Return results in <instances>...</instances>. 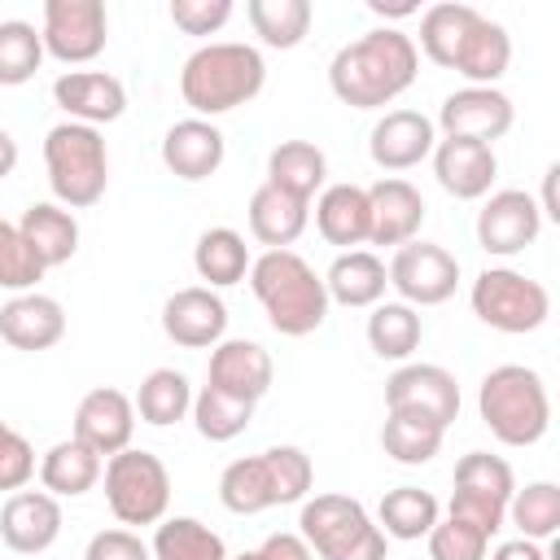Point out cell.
Returning <instances> with one entry per match:
<instances>
[{
	"label": "cell",
	"mask_w": 560,
	"mask_h": 560,
	"mask_svg": "<svg viewBox=\"0 0 560 560\" xmlns=\"http://www.w3.org/2000/svg\"><path fill=\"white\" fill-rule=\"evenodd\" d=\"M416 70H420L416 39L394 26H376L332 52L328 88L350 109H385L416 83Z\"/></svg>",
	"instance_id": "6da1fadb"
},
{
	"label": "cell",
	"mask_w": 560,
	"mask_h": 560,
	"mask_svg": "<svg viewBox=\"0 0 560 560\" xmlns=\"http://www.w3.org/2000/svg\"><path fill=\"white\" fill-rule=\"evenodd\" d=\"M267 83V61L254 44H201L179 70V96L197 118H219L249 105Z\"/></svg>",
	"instance_id": "7a4b0ae2"
},
{
	"label": "cell",
	"mask_w": 560,
	"mask_h": 560,
	"mask_svg": "<svg viewBox=\"0 0 560 560\" xmlns=\"http://www.w3.org/2000/svg\"><path fill=\"white\" fill-rule=\"evenodd\" d=\"M249 289L280 337H306L328 319V289L293 249H267L249 262Z\"/></svg>",
	"instance_id": "3957f363"
},
{
	"label": "cell",
	"mask_w": 560,
	"mask_h": 560,
	"mask_svg": "<svg viewBox=\"0 0 560 560\" xmlns=\"http://www.w3.org/2000/svg\"><path fill=\"white\" fill-rule=\"evenodd\" d=\"M315 486V464L302 446H267L258 455L232 459L219 477V503L236 516H258L267 508L302 503Z\"/></svg>",
	"instance_id": "277c9868"
},
{
	"label": "cell",
	"mask_w": 560,
	"mask_h": 560,
	"mask_svg": "<svg viewBox=\"0 0 560 560\" xmlns=\"http://www.w3.org/2000/svg\"><path fill=\"white\" fill-rule=\"evenodd\" d=\"M481 424L503 446H534L551 429V398L534 368L525 363H499L481 376L477 389Z\"/></svg>",
	"instance_id": "5b68a950"
},
{
	"label": "cell",
	"mask_w": 560,
	"mask_h": 560,
	"mask_svg": "<svg viewBox=\"0 0 560 560\" xmlns=\"http://www.w3.org/2000/svg\"><path fill=\"white\" fill-rule=\"evenodd\" d=\"M44 166H48V188L57 206L66 210H88L105 197L109 184V153L101 127L83 122H57L44 136Z\"/></svg>",
	"instance_id": "8992f818"
},
{
	"label": "cell",
	"mask_w": 560,
	"mask_h": 560,
	"mask_svg": "<svg viewBox=\"0 0 560 560\" xmlns=\"http://www.w3.org/2000/svg\"><path fill=\"white\" fill-rule=\"evenodd\" d=\"M298 534L319 560H385V534L350 494L302 499Z\"/></svg>",
	"instance_id": "52a82bcc"
},
{
	"label": "cell",
	"mask_w": 560,
	"mask_h": 560,
	"mask_svg": "<svg viewBox=\"0 0 560 560\" xmlns=\"http://www.w3.org/2000/svg\"><path fill=\"white\" fill-rule=\"evenodd\" d=\"M468 302H472V315L494 328V332H534L547 324L551 315V293L542 280L525 276V271H512V267H486L472 289H468Z\"/></svg>",
	"instance_id": "ba28073f"
},
{
	"label": "cell",
	"mask_w": 560,
	"mask_h": 560,
	"mask_svg": "<svg viewBox=\"0 0 560 560\" xmlns=\"http://www.w3.org/2000/svg\"><path fill=\"white\" fill-rule=\"evenodd\" d=\"M105 503L118 525H158L171 508V472L153 451H118L105 459Z\"/></svg>",
	"instance_id": "9c48e42d"
},
{
	"label": "cell",
	"mask_w": 560,
	"mask_h": 560,
	"mask_svg": "<svg viewBox=\"0 0 560 560\" xmlns=\"http://www.w3.org/2000/svg\"><path fill=\"white\" fill-rule=\"evenodd\" d=\"M385 411L438 424L442 433L459 420V381L442 363H402L385 381Z\"/></svg>",
	"instance_id": "30bf717a"
},
{
	"label": "cell",
	"mask_w": 560,
	"mask_h": 560,
	"mask_svg": "<svg viewBox=\"0 0 560 560\" xmlns=\"http://www.w3.org/2000/svg\"><path fill=\"white\" fill-rule=\"evenodd\" d=\"M44 52L61 66H83L105 52L109 18L101 0H44V26H39Z\"/></svg>",
	"instance_id": "8fae6325"
},
{
	"label": "cell",
	"mask_w": 560,
	"mask_h": 560,
	"mask_svg": "<svg viewBox=\"0 0 560 560\" xmlns=\"http://www.w3.org/2000/svg\"><path fill=\"white\" fill-rule=\"evenodd\" d=\"M385 276H389V289H398V302L442 306L459 289V258L433 241H407L394 249Z\"/></svg>",
	"instance_id": "7c38bea8"
},
{
	"label": "cell",
	"mask_w": 560,
	"mask_h": 560,
	"mask_svg": "<svg viewBox=\"0 0 560 560\" xmlns=\"http://www.w3.org/2000/svg\"><path fill=\"white\" fill-rule=\"evenodd\" d=\"M542 232V214L538 201L525 188H499L486 192L481 210H477V245L494 258H516L525 254Z\"/></svg>",
	"instance_id": "4fadbf2b"
},
{
	"label": "cell",
	"mask_w": 560,
	"mask_h": 560,
	"mask_svg": "<svg viewBox=\"0 0 560 560\" xmlns=\"http://www.w3.org/2000/svg\"><path fill=\"white\" fill-rule=\"evenodd\" d=\"M512 122H516L512 96L499 88H459L438 109V127L446 140H477L490 149L512 131Z\"/></svg>",
	"instance_id": "5bb4252c"
},
{
	"label": "cell",
	"mask_w": 560,
	"mask_h": 560,
	"mask_svg": "<svg viewBox=\"0 0 560 560\" xmlns=\"http://www.w3.org/2000/svg\"><path fill=\"white\" fill-rule=\"evenodd\" d=\"M131 433H136V402L122 389L96 385V389H88L79 398V407H74V438L83 446H92L101 459L127 451Z\"/></svg>",
	"instance_id": "9a60e30c"
},
{
	"label": "cell",
	"mask_w": 560,
	"mask_h": 560,
	"mask_svg": "<svg viewBox=\"0 0 560 560\" xmlns=\"http://www.w3.org/2000/svg\"><path fill=\"white\" fill-rule=\"evenodd\" d=\"M162 332L184 346V350H214L228 332V306L214 289L206 284H188V289H175L162 306Z\"/></svg>",
	"instance_id": "2e32d148"
},
{
	"label": "cell",
	"mask_w": 560,
	"mask_h": 560,
	"mask_svg": "<svg viewBox=\"0 0 560 560\" xmlns=\"http://www.w3.org/2000/svg\"><path fill=\"white\" fill-rule=\"evenodd\" d=\"M61 503L48 490H13L0 508V538L18 556H39L61 538Z\"/></svg>",
	"instance_id": "e0dca14e"
},
{
	"label": "cell",
	"mask_w": 560,
	"mask_h": 560,
	"mask_svg": "<svg viewBox=\"0 0 560 560\" xmlns=\"http://www.w3.org/2000/svg\"><path fill=\"white\" fill-rule=\"evenodd\" d=\"M52 101L70 114V122L101 127V122H118L122 118L127 88L109 70H66L52 83Z\"/></svg>",
	"instance_id": "ac0fdd59"
},
{
	"label": "cell",
	"mask_w": 560,
	"mask_h": 560,
	"mask_svg": "<svg viewBox=\"0 0 560 560\" xmlns=\"http://www.w3.org/2000/svg\"><path fill=\"white\" fill-rule=\"evenodd\" d=\"M223 153H228V140L210 118H179L162 136V166L188 184L210 179L223 166Z\"/></svg>",
	"instance_id": "d6986e66"
},
{
	"label": "cell",
	"mask_w": 560,
	"mask_h": 560,
	"mask_svg": "<svg viewBox=\"0 0 560 560\" xmlns=\"http://www.w3.org/2000/svg\"><path fill=\"white\" fill-rule=\"evenodd\" d=\"M433 118H424L420 109H389L368 136V153L381 171H411L433 153Z\"/></svg>",
	"instance_id": "ffe728a7"
},
{
	"label": "cell",
	"mask_w": 560,
	"mask_h": 560,
	"mask_svg": "<svg viewBox=\"0 0 560 560\" xmlns=\"http://www.w3.org/2000/svg\"><path fill=\"white\" fill-rule=\"evenodd\" d=\"M271 376H276V363L271 354L258 346V341H245V337H228L210 350V368H206V385L223 389V394H236L245 402H258L267 389H271Z\"/></svg>",
	"instance_id": "44dd1931"
},
{
	"label": "cell",
	"mask_w": 560,
	"mask_h": 560,
	"mask_svg": "<svg viewBox=\"0 0 560 560\" xmlns=\"http://www.w3.org/2000/svg\"><path fill=\"white\" fill-rule=\"evenodd\" d=\"M433 175L438 184L455 197V201H477L490 192L494 175H499V158L490 144H477V140H438L433 144Z\"/></svg>",
	"instance_id": "7402d4cb"
},
{
	"label": "cell",
	"mask_w": 560,
	"mask_h": 560,
	"mask_svg": "<svg viewBox=\"0 0 560 560\" xmlns=\"http://www.w3.org/2000/svg\"><path fill=\"white\" fill-rule=\"evenodd\" d=\"M0 337L13 346V350H52L61 337H66V311L57 298L48 293H13L4 306H0Z\"/></svg>",
	"instance_id": "603a6c76"
},
{
	"label": "cell",
	"mask_w": 560,
	"mask_h": 560,
	"mask_svg": "<svg viewBox=\"0 0 560 560\" xmlns=\"http://www.w3.org/2000/svg\"><path fill=\"white\" fill-rule=\"evenodd\" d=\"M368 206H372V245H407L420 236L424 228V197L416 184L385 175L368 188Z\"/></svg>",
	"instance_id": "cb8c5ba5"
},
{
	"label": "cell",
	"mask_w": 560,
	"mask_h": 560,
	"mask_svg": "<svg viewBox=\"0 0 560 560\" xmlns=\"http://www.w3.org/2000/svg\"><path fill=\"white\" fill-rule=\"evenodd\" d=\"M315 228L328 245L354 249L372 236V206H368V188L359 184H324V192L315 197Z\"/></svg>",
	"instance_id": "d4e9b609"
},
{
	"label": "cell",
	"mask_w": 560,
	"mask_h": 560,
	"mask_svg": "<svg viewBox=\"0 0 560 560\" xmlns=\"http://www.w3.org/2000/svg\"><path fill=\"white\" fill-rule=\"evenodd\" d=\"M306 223H311V201L289 197L267 179L254 188V197H249V232H254L258 245L289 249L306 232Z\"/></svg>",
	"instance_id": "484cf974"
},
{
	"label": "cell",
	"mask_w": 560,
	"mask_h": 560,
	"mask_svg": "<svg viewBox=\"0 0 560 560\" xmlns=\"http://www.w3.org/2000/svg\"><path fill=\"white\" fill-rule=\"evenodd\" d=\"M512 66V39L499 22H490L486 13L472 22V31L464 35L459 52H455V74L468 79V88H494Z\"/></svg>",
	"instance_id": "4316f807"
},
{
	"label": "cell",
	"mask_w": 560,
	"mask_h": 560,
	"mask_svg": "<svg viewBox=\"0 0 560 560\" xmlns=\"http://www.w3.org/2000/svg\"><path fill=\"white\" fill-rule=\"evenodd\" d=\"M105 472V459L83 446L79 438H66V442H52L39 459V486L52 494V499H79L88 494Z\"/></svg>",
	"instance_id": "83f0119b"
},
{
	"label": "cell",
	"mask_w": 560,
	"mask_h": 560,
	"mask_svg": "<svg viewBox=\"0 0 560 560\" xmlns=\"http://www.w3.org/2000/svg\"><path fill=\"white\" fill-rule=\"evenodd\" d=\"M18 232L39 254L44 267H61V262H70L79 254V219L57 201H31L22 210Z\"/></svg>",
	"instance_id": "f1b7e54d"
},
{
	"label": "cell",
	"mask_w": 560,
	"mask_h": 560,
	"mask_svg": "<svg viewBox=\"0 0 560 560\" xmlns=\"http://www.w3.org/2000/svg\"><path fill=\"white\" fill-rule=\"evenodd\" d=\"M324 289H328V302H341V306H376L389 289V276H385V262L372 254V249H346L332 258L328 276H324Z\"/></svg>",
	"instance_id": "f546056e"
},
{
	"label": "cell",
	"mask_w": 560,
	"mask_h": 560,
	"mask_svg": "<svg viewBox=\"0 0 560 560\" xmlns=\"http://www.w3.org/2000/svg\"><path fill=\"white\" fill-rule=\"evenodd\" d=\"M324 179H328V158L311 140H280L267 153V184H276L289 197L311 201L315 192H324Z\"/></svg>",
	"instance_id": "4dcf8cb0"
},
{
	"label": "cell",
	"mask_w": 560,
	"mask_h": 560,
	"mask_svg": "<svg viewBox=\"0 0 560 560\" xmlns=\"http://www.w3.org/2000/svg\"><path fill=\"white\" fill-rule=\"evenodd\" d=\"M249 245L236 228H206L192 245V267L206 280V289H232L249 276Z\"/></svg>",
	"instance_id": "1f68e13d"
},
{
	"label": "cell",
	"mask_w": 560,
	"mask_h": 560,
	"mask_svg": "<svg viewBox=\"0 0 560 560\" xmlns=\"http://www.w3.org/2000/svg\"><path fill=\"white\" fill-rule=\"evenodd\" d=\"M424 341V319L416 306L407 302H376L372 315H368V346L376 359H411Z\"/></svg>",
	"instance_id": "d6a6232c"
},
{
	"label": "cell",
	"mask_w": 560,
	"mask_h": 560,
	"mask_svg": "<svg viewBox=\"0 0 560 560\" xmlns=\"http://www.w3.org/2000/svg\"><path fill=\"white\" fill-rule=\"evenodd\" d=\"M477 18H481V13H477L472 4H455V0L429 4V9L420 13V48H416V52H424L433 66L451 70V66H455V52H459V44H464V35L472 31Z\"/></svg>",
	"instance_id": "836d02e7"
},
{
	"label": "cell",
	"mask_w": 560,
	"mask_h": 560,
	"mask_svg": "<svg viewBox=\"0 0 560 560\" xmlns=\"http://www.w3.org/2000/svg\"><path fill=\"white\" fill-rule=\"evenodd\" d=\"M442 508L429 490L420 486H398V490H385L381 508H376V525L385 538H398V542H416L424 538L433 525H438Z\"/></svg>",
	"instance_id": "e575fe53"
},
{
	"label": "cell",
	"mask_w": 560,
	"mask_h": 560,
	"mask_svg": "<svg viewBox=\"0 0 560 560\" xmlns=\"http://www.w3.org/2000/svg\"><path fill=\"white\" fill-rule=\"evenodd\" d=\"M149 551L153 560H228L223 538L197 516H162Z\"/></svg>",
	"instance_id": "d590c367"
},
{
	"label": "cell",
	"mask_w": 560,
	"mask_h": 560,
	"mask_svg": "<svg viewBox=\"0 0 560 560\" xmlns=\"http://www.w3.org/2000/svg\"><path fill=\"white\" fill-rule=\"evenodd\" d=\"M131 402H136V416H140L144 424L166 429V424H175V420H184V416L192 411V385H188V376L175 372V368H153V372L140 381V389H136Z\"/></svg>",
	"instance_id": "8d00e7d4"
},
{
	"label": "cell",
	"mask_w": 560,
	"mask_h": 560,
	"mask_svg": "<svg viewBox=\"0 0 560 560\" xmlns=\"http://www.w3.org/2000/svg\"><path fill=\"white\" fill-rule=\"evenodd\" d=\"M512 490H516V477H512V464L503 455L468 451L455 464V494L459 499H477V503H490V508H503L508 512Z\"/></svg>",
	"instance_id": "74e56055"
},
{
	"label": "cell",
	"mask_w": 560,
	"mask_h": 560,
	"mask_svg": "<svg viewBox=\"0 0 560 560\" xmlns=\"http://www.w3.org/2000/svg\"><path fill=\"white\" fill-rule=\"evenodd\" d=\"M245 18L267 48H298L311 31V0H249Z\"/></svg>",
	"instance_id": "f35d334b"
},
{
	"label": "cell",
	"mask_w": 560,
	"mask_h": 560,
	"mask_svg": "<svg viewBox=\"0 0 560 560\" xmlns=\"http://www.w3.org/2000/svg\"><path fill=\"white\" fill-rule=\"evenodd\" d=\"M249 420H254V402L236 394H223L214 385H201V394H192V424L206 442H232L249 429Z\"/></svg>",
	"instance_id": "ab89813d"
},
{
	"label": "cell",
	"mask_w": 560,
	"mask_h": 560,
	"mask_svg": "<svg viewBox=\"0 0 560 560\" xmlns=\"http://www.w3.org/2000/svg\"><path fill=\"white\" fill-rule=\"evenodd\" d=\"M508 521L529 542H547L560 529V486L556 481H529L525 490H512Z\"/></svg>",
	"instance_id": "60d3db41"
},
{
	"label": "cell",
	"mask_w": 560,
	"mask_h": 560,
	"mask_svg": "<svg viewBox=\"0 0 560 560\" xmlns=\"http://www.w3.org/2000/svg\"><path fill=\"white\" fill-rule=\"evenodd\" d=\"M44 61V39L31 22L22 18H9L0 22V88H18V83H31L35 70Z\"/></svg>",
	"instance_id": "b9f144b4"
},
{
	"label": "cell",
	"mask_w": 560,
	"mask_h": 560,
	"mask_svg": "<svg viewBox=\"0 0 560 560\" xmlns=\"http://www.w3.org/2000/svg\"><path fill=\"white\" fill-rule=\"evenodd\" d=\"M381 446L394 464H429L442 451V429L424 424V420H411V416H385Z\"/></svg>",
	"instance_id": "7bdbcfd3"
},
{
	"label": "cell",
	"mask_w": 560,
	"mask_h": 560,
	"mask_svg": "<svg viewBox=\"0 0 560 560\" xmlns=\"http://www.w3.org/2000/svg\"><path fill=\"white\" fill-rule=\"evenodd\" d=\"M44 262L39 254L26 245V236L18 232V223L0 219V289L9 293H31L39 280H44Z\"/></svg>",
	"instance_id": "ee69618b"
},
{
	"label": "cell",
	"mask_w": 560,
	"mask_h": 560,
	"mask_svg": "<svg viewBox=\"0 0 560 560\" xmlns=\"http://www.w3.org/2000/svg\"><path fill=\"white\" fill-rule=\"evenodd\" d=\"M424 538H429V560H486L490 551V534L455 516H438V525Z\"/></svg>",
	"instance_id": "f6af8a7d"
},
{
	"label": "cell",
	"mask_w": 560,
	"mask_h": 560,
	"mask_svg": "<svg viewBox=\"0 0 560 560\" xmlns=\"http://www.w3.org/2000/svg\"><path fill=\"white\" fill-rule=\"evenodd\" d=\"M35 477V446L0 420V490H26V481Z\"/></svg>",
	"instance_id": "bcb514c9"
},
{
	"label": "cell",
	"mask_w": 560,
	"mask_h": 560,
	"mask_svg": "<svg viewBox=\"0 0 560 560\" xmlns=\"http://www.w3.org/2000/svg\"><path fill=\"white\" fill-rule=\"evenodd\" d=\"M232 18V0H171V22L184 35H214Z\"/></svg>",
	"instance_id": "7dc6e473"
},
{
	"label": "cell",
	"mask_w": 560,
	"mask_h": 560,
	"mask_svg": "<svg viewBox=\"0 0 560 560\" xmlns=\"http://www.w3.org/2000/svg\"><path fill=\"white\" fill-rule=\"evenodd\" d=\"M83 560H153V551L131 529H101V534L88 538Z\"/></svg>",
	"instance_id": "c3c4849f"
},
{
	"label": "cell",
	"mask_w": 560,
	"mask_h": 560,
	"mask_svg": "<svg viewBox=\"0 0 560 560\" xmlns=\"http://www.w3.org/2000/svg\"><path fill=\"white\" fill-rule=\"evenodd\" d=\"M236 560H315L302 534H267L254 551H241Z\"/></svg>",
	"instance_id": "681fc988"
},
{
	"label": "cell",
	"mask_w": 560,
	"mask_h": 560,
	"mask_svg": "<svg viewBox=\"0 0 560 560\" xmlns=\"http://www.w3.org/2000/svg\"><path fill=\"white\" fill-rule=\"evenodd\" d=\"M490 560H551V556L529 538H512V542H499Z\"/></svg>",
	"instance_id": "f907efd6"
},
{
	"label": "cell",
	"mask_w": 560,
	"mask_h": 560,
	"mask_svg": "<svg viewBox=\"0 0 560 560\" xmlns=\"http://www.w3.org/2000/svg\"><path fill=\"white\" fill-rule=\"evenodd\" d=\"M556 175H560V166L551 162V166L542 171V201H538V214H542V219H551V223H560V206H556Z\"/></svg>",
	"instance_id": "816d5d0a"
},
{
	"label": "cell",
	"mask_w": 560,
	"mask_h": 560,
	"mask_svg": "<svg viewBox=\"0 0 560 560\" xmlns=\"http://www.w3.org/2000/svg\"><path fill=\"white\" fill-rule=\"evenodd\" d=\"M13 166H18V140L9 127H0V179H9Z\"/></svg>",
	"instance_id": "f5cc1de1"
},
{
	"label": "cell",
	"mask_w": 560,
	"mask_h": 560,
	"mask_svg": "<svg viewBox=\"0 0 560 560\" xmlns=\"http://www.w3.org/2000/svg\"><path fill=\"white\" fill-rule=\"evenodd\" d=\"M368 9H372V13H381V18H407V13H420V9H416V4H407V0H402V4H385V0H368Z\"/></svg>",
	"instance_id": "db71d44e"
}]
</instances>
